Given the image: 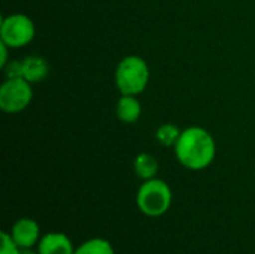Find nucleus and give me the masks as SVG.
<instances>
[{"mask_svg":"<svg viewBox=\"0 0 255 254\" xmlns=\"http://www.w3.org/2000/svg\"><path fill=\"white\" fill-rule=\"evenodd\" d=\"M175 148L178 162L191 171H202L212 165L217 154L214 136L203 127L193 126L182 130Z\"/></svg>","mask_w":255,"mask_h":254,"instance_id":"1","label":"nucleus"},{"mask_svg":"<svg viewBox=\"0 0 255 254\" xmlns=\"http://www.w3.org/2000/svg\"><path fill=\"white\" fill-rule=\"evenodd\" d=\"M7 49H9V46L4 45L3 42H0V66L1 67L7 63Z\"/></svg>","mask_w":255,"mask_h":254,"instance_id":"15","label":"nucleus"},{"mask_svg":"<svg viewBox=\"0 0 255 254\" xmlns=\"http://www.w3.org/2000/svg\"><path fill=\"white\" fill-rule=\"evenodd\" d=\"M149 82V67L139 55L124 57L115 70V85L121 94L137 96Z\"/></svg>","mask_w":255,"mask_h":254,"instance_id":"3","label":"nucleus"},{"mask_svg":"<svg viewBox=\"0 0 255 254\" xmlns=\"http://www.w3.org/2000/svg\"><path fill=\"white\" fill-rule=\"evenodd\" d=\"M49 73L48 61L39 55H27L22 58V78L30 84L43 81Z\"/></svg>","mask_w":255,"mask_h":254,"instance_id":"8","label":"nucleus"},{"mask_svg":"<svg viewBox=\"0 0 255 254\" xmlns=\"http://www.w3.org/2000/svg\"><path fill=\"white\" fill-rule=\"evenodd\" d=\"M4 73L6 79H15V78H22V60H12L7 61L4 66Z\"/></svg>","mask_w":255,"mask_h":254,"instance_id":"14","label":"nucleus"},{"mask_svg":"<svg viewBox=\"0 0 255 254\" xmlns=\"http://www.w3.org/2000/svg\"><path fill=\"white\" fill-rule=\"evenodd\" d=\"M73 254H115V250L108 240L91 238L75 247Z\"/></svg>","mask_w":255,"mask_h":254,"instance_id":"11","label":"nucleus"},{"mask_svg":"<svg viewBox=\"0 0 255 254\" xmlns=\"http://www.w3.org/2000/svg\"><path fill=\"white\" fill-rule=\"evenodd\" d=\"M9 234L19 249H33L40 240V228L37 222L28 217L16 220Z\"/></svg>","mask_w":255,"mask_h":254,"instance_id":"6","label":"nucleus"},{"mask_svg":"<svg viewBox=\"0 0 255 254\" xmlns=\"http://www.w3.org/2000/svg\"><path fill=\"white\" fill-rule=\"evenodd\" d=\"M18 254H37L33 252V249H19V253Z\"/></svg>","mask_w":255,"mask_h":254,"instance_id":"16","label":"nucleus"},{"mask_svg":"<svg viewBox=\"0 0 255 254\" xmlns=\"http://www.w3.org/2000/svg\"><path fill=\"white\" fill-rule=\"evenodd\" d=\"M133 168H134V172L136 175L146 181V180H152L155 178L157 172H158V162L157 159L149 154V153H140L136 156L134 159V163H133Z\"/></svg>","mask_w":255,"mask_h":254,"instance_id":"10","label":"nucleus"},{"mask_svg":"<svg viewBox=\"0 0 255 254\" xmlns=\"http://www.w3.org/2000/svg\"><path fill=\"white\" fill-rule=\"evenodd\" d=\"M0 254H18L19 253V247L18 244L13 241V238L10 237L9 232H1L0 234Z\"/></svg>","mask_w":255,"mask_h":254,"instance_id":"13","label":"nucleus"},{"mask_svg":"<svg viewBox=\"0 0 255 254\" xmlns=\"http://www.w3.org/2000/svg\"><path fill=\"white\" fill-rule=\"evenodd\" d=\"M140 115H142V105L136 99V96L123 94L117 102V117L120 118V121L126 124H133L140 118Z\"/></svg>","mask_w":255,"mask_h":254,"instance_id":"9","label":"nucleus"},{"mask_svg":"<svg viewBox=\"0 0 255 254\" xmlns=\"http://www.w3.org/2000/svg\"><path fill=\"white\" fill-rule=\"evenodd\" d=\"M75 246L63 232H48L40 237L37 254H73Z\"/></svg>","mask_w":255,"mask_h":254,"instance_id":"7","label":"nucleus"},{"mask_svg":"<svg viewBox=\"0 0 255 254\" xmlns=\"http://www.w3.org/2000/svg\"><path fill=\"white\" fill-rule=\"evenodd\" d=\"M36 34L34 22L24 13H12L1 19L0 40L9 48H21L28 45Z\"/></svg>","mask_w":255,"mask_h":254,"instance_id":"4","label":"nucleus"},{"mask_svg":"<svg viewBox=\"0 0 255 254\" xmlns=\"http://www.w3.org/2000/svg\"><path fill=\"white\" fill-rule=\"evenodd\" d=\"M172 190L163 180L152 178L140 184L136 195V205L146 217H161L172 207Z\"/></svg>","mask_w":255,"mask_h":254,"instance_id":"2","label":"nucleus"},{"mask_svg":"<svg viewBox=\"0 0 255 254\" xmlns=\"http://www.w3.org/2000/svg\"><path fill=\"white\" fill-rule=\"evenodd\" d=\"M33 99V88L24 78L6 79L0 85V109L6 114L22 112Z\"/></svg>","mask_w":255,"mask_h":254,"instance_id":"5","label":"nucleus"},{"mask_svg":"<svg viewBox=\"0 0 255 254\" xmlns=\"http://www.w3.org/2000/svg\"><path fill=\"white\" fill-rule=\"evenodd\" d=\"M181 133H182V130H179L178 126H175L172 123H166V124H161L157 129L155 138L164 147H175L179 136H181Z\"/></svg>","mask_w":255,"mask_h":254,"instance_id":"12","label":"nucleus"}]
</instances>
